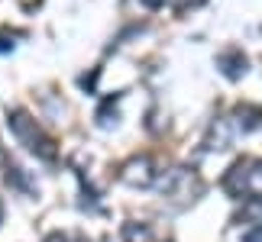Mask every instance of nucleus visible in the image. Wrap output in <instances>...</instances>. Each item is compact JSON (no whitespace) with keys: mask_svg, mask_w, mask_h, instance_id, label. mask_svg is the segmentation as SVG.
<instances>
[{"mask_svg":"<svg viewBox=\"0 0 262 242\" xmlns=\"http://www.w3.org/2000/svg\"><path fill=\"white\" fill-rule=\"evenodd\" d=\"M49 242H75V239H68V236H52Z\"/></svg>","mask_w":262,"mask_h":242,"instance_id":"obj_1","label":"nucleus"}]
</instances>
